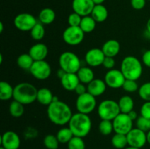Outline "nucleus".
Here are the masks:
<instances>
[{"label":"nucleus","instance_id":"3","mask_svg":"<svg viewBox=\"0 0 150 149\" xmlns=\"http://www.w3.org/2000/svg\"><path fill=\"white\" fill-rule=\"evenodd\" d=\"M38 91L32 83L26 82L20 83L14 87L13 99L23 105H30L37 100Z\"/></svg>","mask_w":150,"mask_h":149},{"label":"nucleus","instance_id":"13","mask_svg":"<svg viewBox=\"0 0 150 149\" xmlns=\"http://www.w3.org/2000/svg\"><path fill=\"white\" fill-rule=\"evenodd\" d=\"M126 135L129 146L142 148L147 143L146 133L137 127L132 129Z\"/></svg>","mask_w":150,"mask_h":149},{"label":"nucleus","instance_id":"33","mask_svg":"<svg viewBox=\"0 0 150 149\" xmlns=\"http://www.w3.org/2000/svg\"><path fill=\"white\" fill-rule=\"evenodd\" d=\"M98 129L100 133L104 136H108L112 133L114 131V127H113L112 121L108 120H101L100 122L98 125Z\"/></svg>","mask_w":150,"mask_h":149},{"label":"nucleus","instance_id":"50","mask_svg":"<svg viewBox=\"0 0 150 149\" xmlns=\"http://www.w3.org/2000/svg\"><path fill=\"white\" fill-rule=\"evenodd\" d=\"M3 29H4V25L2 22H0V33H2Z\"/></svg>","mask_w":150,"mask_h":149},{"label":"nucleus","instance_id":"51","mask_svg":"<svg viewBox=\"0 0 150 149\" xmlns=\"http://www.w3.org/2000/svg\"><path fill=\"white\" fill-rule=\"evenodd\" d=\"M124 149H142V148H135V147H132V146H129L128 147H126Z\"/></svg>","mask_w":150,"mask_h":149},{"label":"nucleus","instance_id":"38","mask_svg":"<svg viewBox=\"0 0 150 149\" xmlns=\"http://www.w3.org/2000/svg\"><path fill=\"white\" fill-rule=\"evenodd\" d=\"M122 88L123 90L125 91L126 92H128V93H133V92H136L137 91H139V85H138V83L136 82V80L126 79Z\"/></svg>","mask_w":150,"mask_h":149},{"label":"nucleus","instance_id":"34","mask_svg":"<svg viewBox=\"0 0 150 149\" xmlns=\"http://www.w3.org/2000/svg\"><path fill=\"white\" fill-rule=\"evenodd\" d=\"M43 144L46 149H58L59 142L56 135L47 134L43 139Z\"/></svg>","mask_w":150,"mask_h":149},{"label":"nucleus","instance_id":"6","mask_svg":"<svg viewBox=\"0 0 150 149\" xmlns=\"http://www.w3.org/2000/svg\"><path fill=\"white\" fill-rule=\"evenodd\" d=\"M120 112L118 102L113 99H105L98 107V114L101 120L113 121Z\"/></svg>","mask_w":150,"mask_h":149},{"label":"nucleus","instance_id":"1","mask_svg":"<svg viewBox=\"0 0 150 149\" xmlns=\"http://www.w3.org/2000/svg\"><path fill=\"white\" fill-rule=\"evenodd\" d=\"M47 115L51 123L57 126H64L68 124L73 116V112L67 103L58 100L48 105Z\"/></svg>","mask_w":150,"mask_h":149},{"label":"nucleus","instance_id":"30","mask_svg":"<svg viewBox=\"0 0 150 149\" xmlns=\"http://www.w3.org/2000/svg\"><path fill=\"white\" fill-rule=\"evenodd\" d=\"M9 112L14 118H20L24 113V105L13 99L9 105Z\"/></svg>","mask_w":150,"mask_h":149},{"label":"nucleus","instance_id":"44","mask_svg":"<svg viewBox=\"0 0 150 149\" xmlns=\"http://www.w3.org/2000/svg\"><path fill=\"white\" fill-rule=\"evenodd\" d=\"M142 63L144 64L146 67L150 68V50H147L142 55Z\"/></svg>","mask_w":150,"mask_h":149},{"label":"nucleus","instance_id":"17","mask_svg":"<svg viewBox=\"0 0 150 149\" xmlns=\"http://www.w3.org/2000/svg\"><path fill=\"white\" fill-rule=\"evenodd\" d=\"M29 54L32 57L34 61H42L45 60L48 54V48L44 43L35 44L29 51Z\"/></svg>","mask_w":150,"mask_h":149},{"label":"nucleus","instance_id":"7","mask_svg":"<svg viewBox=\"0 0 150 149\" xmlns=\"http://www.w3.org/2000/svg\"><path fill=\"white\" fill-rule=\"evenodd\" d=\"M97 106V100L95 96L89 93L78 96L76 101V108L78 112L89 115L95 109Z\"/></svg>","mask_w":150,"mask_h":149},{"label":"nucleus","instance_id":"12","mask_svg":"<svg viewBox=\"0 0 150 149\" xmlns=\"http://www.w3.org/2000/svg\"><path fill=\"white\" fill-rule=\"evenodd\" d=\"M126 78L120 70L112 69L105 73L104 80L107 86L111 89H117L122 87Z\"/></svg>","mask_w":150,"mask_h":149},{"label":"nucleus","instance_id":"41","mask_svg":"<svg viewBox=\"0 0 150 149\" xmlns=\"http://www.w3.org/2000/svg\"><path fill=\"white\" fill-rule=\"evenodd\" d=\"M102 65L105 69H108V70H112V69H114V66H115V60H114V58L113 57L105 56Z\"/></svg>","mask_w":150,"mask_h":149},{"label":"nucleus","instance_id":"46","mask_svg":"<svg viewBox=\"0 0 150 149\" xmlns=\"http://www.w3.org/2000/svg\"><path fill=\"white\" fill-rule=\"evenodd\" d=\"M65 72L63 70H62V69H59V70L57 71V76H58L59 77L60 79L62 78V77H63V75H64V74H65Z\"/></svg>","mask_w":150,"mask_h":149},{"label":"nucleus","instance_id":"48","mask_svg":"<svg viewBox=\"0 0 150 149\" xmlns=\"http://www.w3.org/2000/svg\"><path fill=\"white\" fill-rule=\"evenodd\" d=\"M146 30L150 34V18L149 20H147V22H146Z\"/></svg>","mask_w":150,"mask_h":149},{"label":"nucleus","instance_id":"49","mask_svg":"<svg viewBox=\"0 0 150 149\" xmlns=\"http://www.w3.org/2000/svg\"><path fill=\"white\" fill-rule=\"evenodd\" d=\"M146 138H147V143L150 145V131L146 133Z\"/></svg>","mask_w":150,"mask_h":149},{"label":"nucleus","instance_id":"45","mask_svg":"<svg viewBox=\"0 0 150 149\" xmlns=\"http://www.w3.org/2000/svg\"><path fill=\"white\" fill-rule=\"evenodd\" d=\"M127 115H129V117H130V118H131L132 120H133V121H135V120H137V118H139V116H138V114H137V112H136V111L134 110H133L132 111H130V112H129V113H127Z\"/></svg>","mask_w":150,"mask_h":149},{"label":"nucleus","instance_id":"32","mask_svg":"<svg viewBox=\"0 0 150 149\" xmlns=\"http://www.w3.org/2000/svg\"><path fill=\"white\" fill-rule=\"evenodd\" d=\"M45 34V30L44 26L40 22H38L37 24L34 26L30 31V35L33 39L36 41L41 40L44 37Z\"/></svg>","mask_w":150,"mask_h":149},{"label":"nucleus","instance_id":"14","mask_svg":"<svg viewBox=\"0 0 150 149\" xmlns=\"http://www.w3.org/2000/svg\"><path fill=\"white\" fill-rule=\"evenodd\" d=\"M1 145L5 149H19L21 139L18 134L13 131H7L1 136Z\"/></svg>","mask_w":150,"mask_h":149},{"label":"nucleus","instance_id":"21","mask_svg":"<svg viewBox=\"0 0 150 149\" xmlns=\"http://www.w3.org/2000/svg\"><path fill=\"white\" fill-rule=\"evenodd\" d=\"M97 23H103L108 16V12L103 4H95L90 15Z\"/></svg>","mask_w":150,"mask_h":149},{"label":"nucleus","instance_id":"29","mask_svg":"<svg viewBox=\"0 0 150 149\" xmlns=\"http://www.w3.org/2000/svg\"><path fill=\"white\" fill-rule=\"evenodd\" d=\"M111 144L117 149H124L128 145L126 134L115 133L111 138Z\"/></svg>","mask_w":150,"mask_h":149},{"label":"nucleus","instance_id":"2","mask_svg":"<svg viewBox=\"0 0 150 149\" xmlns=\"http://www.w3.org/2000/svg\"><path fill=\"white\" fill-rule=\"evenodd\" d=\"M68 127L76 137H86L92 129V120L89 115L76 112L73 114L68 123Z\"/></svg>","mask_w":150,"mask_h":149},{"label":"nucleus","instance_id":"47","mask_svg":"<svg viewBox=\"0 0 150 149\" xmlns=\"http://www.w3.org/2000/svg\"><path fill=\"white\" fill-rule=\"evenodd\" d=\"M95 4H103L105 0H92Z\"/></svg>","mask_w":150,"mask_h":149},{"label":"nucleus","instance_id":"39","mask_svg":"<svg viewBox=\"0 0 150 149\" xmlns=\"http://www.w3.org/2000/svg\"><path fill=\"white\" fill-rule=\"evenodd\" d=\"M81 19L82 16L73 12V13L69 15L68 18H67V23L70 26H79Z\"/></svg>","mask_w":150,"mask_h":149},{"label":"nucleus","instance_id":"11","mask_svg":"<svg viewBox=\"0 0 150 149\" xmlns=\"http://www.w3.org/2000/svg\"><path fill=\"white\" fill-rule=\"evenodd\" d=\"M37 23L35 16L27 13H20L14 18V26L21 32H30Z\"/></svg>","mask_w":150,"mask_h":149},{"label":"nucleus","instance_id":"25","mask_svg":"<svg viewBox=\"0 0 150 149\" xmlns=\"http://www.w3.org/2000/svg\"><path fill=\"white\" fill-rule=\"evenodd\" d=\"M56 18V13L51 8H44L40 12L38 19L39 22L43 25H49L54 21Z\"/></svg>","mask_w":150,"mask_h":149},{"label":"nucleus","instance_id":"19","mask_svg":"<svg viewBox=\"0 0 150 149\" xmlns=\"http://www.w3.org/2000/svg\"><path fill=\"white\" fill-rule=\"evenodd\" d=\"M60 81H61V85L63 89L69 91H74L76 86L80 83L76 73L66 72L60 79Z\"/></svg>","mask_w":150,"mask_h":149},{"label":"nucleus","instance_id":"15","mask_svg":"<svg viewBox=\"0 0 150 149\" xmlns=\"http://www.w3.org/2000/svg\"><path fill=\"white\" fill-rule=\"evenodd\" d=\"M95 6L92 0H73L72 2L73 12L82 17L90 15Z\"/></svg>","mask_w":150,"mask_h":149},{"label":"nucleus","instance_id":"35","mask_svg":"<svg viewBox=\"0 0 150 149\" xmlns=\"http://www.w3.org/2000/svg\"><path fill=\"white\" fill-rule=\"evenodd\" d=\"M67 149H86L84 140L82 137L74 136L67 143Z\"/></svg>","mask_w":150,"mask_h":149},{"label":"nucleus","instance_id":"18","mask_svg":"<svg viewBox=\"0 0 150 149\" xmlns=\"http://www.w3.org/2000/svg\"><path fill=\"white\" fill-rule=\"evenodd\" d=\"M87 92L94 96H101L105 93L107 85L105 80L101 79H94L89 84H87Z\"/></svg>","mask_w":150,"mask_h":149},{"label":"nucleus","instance_id":"23","mask_svg":"<svg viewBox=\"0 0 150 149\" xmlns=\"http://www.w3.org/2000/svg\"><path fill=\"white\" fill-rule=\"evenodd\" d=\"M76 74L79 77V81L83 84H89L95 79L94 71L89 67H81Z\"/></svg>","mask_w":150,"mask_h":149},{"label":"nucleus","instance_id":"8","mask_svg":"<svg viewBox=\"0 0 150 149\" xmlns=\"http://www.w3.org/2000/svg\"><path fill=\"white\" fill-rule=\"evenodd\" d=\"M85 33L79 26H70L66 28L62 34V39L66 44L76 46L81 43Z\"/></svg>","mask_w":150,"mask_h":149},{"label":"nucleus","instance_id":"26","mask_svg":"<svg viewBox=\"0 0 150 149\" xmlns=\"http://www.w3.org/2000/svg\"><path fill=\"white\" fill-rule=\"evenodd\" d=\"M14 87L6 81L0 82V99L2 101L10 100L13 98Z\"/></svg>","mask_w":150,"mask_h":149},{"label":"nucleus","instance_id":"27","mask_svg":"<svg viewBox=\"0 0 150 149\" xmlns=\"http://www.w3.org/2000/svg\"><path fill=\"white\" fill-rule=\"evenodd\" d=\"M96 23L97 22L91 15L84 16V17H82L79 27L82 29L84 33H90L95 30L96 27Z\"/></svg>","mask_w":150,"mask_h":149},{"label":"nucleus","instance_id":"10","mask_svg":"<svg viewBox=\"0 0 150 149\" xmlns=\"http://www.w3.org/2000/svg\"><path fill=\"white\" fill-rule=\"evenodd\" d=\"M114 131L119 134H127L133 128V121L127 114L120 112L112 121Z\"/></svg>","mask_w":150,"mask_h":149},{"label":"nucleus","instance_id":"43","mask_svg":"<svg viewBox=\"0 0 150 149\" xmlns=\"http://www.w3.org/2000/svg\"><path fill=\"white\" fill-rule=\"evenodd\" d=\"M74 91L76 92V93H77L78 96H79V95L83 94V93L87 92V87H86L85 84H83V83L80 82L79 83V85L76 86V89H75Z\"/></svg>","mask_w":150,"mask_h":149},{"label":"nucleus","instance_id":"42","mask_svg":"<svg viewBox=\"0 0 150 149\" xmlns=\"http://www.w3.org/2000/svg\"><path fill=\"white\" fill-rule=\"evenodd\" d=\"M146 0H130L132 7L135 10H142L146 5Z\"/></svg>","mask_w":150,"mask_h":149},{"label":"nucleus","instance_id":"36","mask_svg":"<svg viewBox=\"0 0 150 149\" xmlns=\"http://www.w3.org/2000/svg\"><path fill=\"white\" fill-rule=\"evenodd\" d=\"M139 95L145 102H150V82H147L139 87Z\"/></svg>","mask_w":150,"mask_h":149},{"label":"nucleus","instance_id":"40","mask_svg":"<svg viewBox=\"0 0 150 149\" xmlns=\"http://www.w3.org/2000/svg\"><path fill=\"white\" fill-rule=\"evenodd\" d=\"M141 115L150 119V102H145L140 109Z\"/></svg>","mask_w":150,"mask_h":149},{"label":"nucleus","instance_id":"24","mask_svg":"<svg viewBox=\"0 0 150 149\" xmlns=\"http://www.w3.org/2000/svg\"><path fill=\"white\" fill-rule=\"evenodd\" d=\"M120 112L122 113L127 114L134 109V100L131 96L128 95H124L121 96L118 101Z\"/></svg>","mask_w":150,"mask_h":149},{"label":"nucleus","instance_id":"37","mask_svg":"<svg viewBox=\"0 0 150 149\" xmlns=\"http://www.w3.org/2000/svg\"><path fill=\"white\" fill-rule=\"evenodd\" d=\"M136 127L139 128V129L142 130L144 132L147 133L148 131H150V119L146 118L145 117L139 116L137 120L136 121Z\"/></svg>","mask_w":150,"mask_h":149},{"label":"nucleus","instance_id":"20","mask_svg":"<svg viewBox=\"0 0 150 149\" xmlns=\"http://www.w3.org/2000/svg\"><path fill=\"white\" fill-rule=\"evenodd\" d=\"M102 51L105 56L115 57L120 51V44L116 39H108L103 45Z\"/></svg>","mask_w":150,"mask_h":149},{"label":"nucleus","instance_id":"9","mask_svg":"<svg viewBox=\"0 0 150 149\" xmlns=\"http://www.w3.org/2000/svg\"><path fill=\"white\" fill-rule=\"evenodd\" d=\"M29 72L35 78L40 80H44L51 76V67L49 63L45 60L35 61Z\"/></svg>","mask_w":150,"mask_h":149},{"label":"nucleus","instance_id":"31","mask_svg":"<svg viewBox=\"0 0 150 149\" xmlns=\"http://www.w3.org/2000/svg\"><path fill=\"white\" fill-rule=\"evenodd\" d=\"M57 137L58 139L59 143L62 144H67L70 140L74 137L73 132L69 127H64L62 128L57 131Z\"/></svg>","mask_w":150,"mask_h":149},{"label":"nucleus","instance_id":"28","mask_svg":"<svg viewBox=\"0 0 150 149\" xmlns=\"http://www.w3.org/2000/svg\"><path fill=\"white\" fill-rule=\"evenodd\" d=\"M34 59L28 53L21 54L17 58V64L21 69L24 70H29L32 67V64L34 63Z\"/></svg>","mask_w":150,"mask_h":149},{"label":"nucleus","instance_id":"22","mask_svg":"<svg viewBox=\"0 0 150 149\" xmlns=\"http://www.w3.org/2000/svg\"><path fill=\"white\" fill-rule=\"evenodd\" d=\"M54 95L49 89L41 88L38 89L37 94V101L40 104L45 106H48L54 99Z\"/></svg>","mask_w":150,"mask_h":149},{"label":"nucleus","instance_id":"52","mask_svg":"<svg viewBox=\"0 0 150 149\" xmlns=\"http://www.w3.org/2000/svg\"><path fill=\"white\" fill-rule=\"evenodd\" d=\"M0 149H5V148H4V147H2V146H1V148H0Z\"/></svg>","mask_w":150,"mask_h":149},{"label":"nucleus","instance_id":"16","mask_svg":"<svg viewBox=\"0 0 150 149\" xmlns=\"http://www.w3.org/2000/svg\"><path fill=\"white\" fill-rule=\"evenodd\" d=\"M105 56L100 48H92L85 54V61L86 64L92 67H99L102 65Z\"/></svg>","mask_w":150,"mask_h":149},{"label":"nucleus","instance_id":"5","mask_svg":"<svg viewBox=\"0 0 150 149\" xmlns=\"http://www.w3.org/2000/svg\"><path fill=\"white\" fill-rule=\"evenodd\" d=\"M60 69L67 73H77L81 67L79 57L71 51H64L59 58Z\"/></svg>","mask_w":150,"mask_h":149},{"label":"nucleus","instance_id":"53","mask_svg":"<svg viewBox=\"0 0 150 149\" xmlns=\"http://www.w3.org/2000/svg\"><path fill=\"white\" fill-rule=\"evenodd\" d=\"M148 1H150V0H148Z\"/></svg>","mask_w":150,"mask_h":149},{"label":"nucleus","instance_id":"4","mask_svg":"<svg viewBox=\"0 0 150 149\" xmlns=\"http://www.w3.org/2000/svg\"><path fill=\"white\" fill-rule=\"evenodd\" d=\"M120 70L126 79L137 80L142 77L143 67L139 58L133 56H127L122 61Z\"/></svg>","mask_w":150,"mask_h":149}]
</instances>
